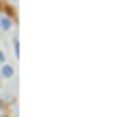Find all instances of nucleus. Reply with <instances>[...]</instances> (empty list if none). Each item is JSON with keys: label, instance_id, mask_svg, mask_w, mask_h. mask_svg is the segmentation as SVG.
Segmentation results:
<instances>
[{"label": "nucleus", "instance_id": "nucleus-1", "mask_svg": "<svg viewBox=\"0 0 130 117\" xmlns=\"http://www.w3.org/2000/svg\"><path fill=\"white\" fill-rule=\"evenodd\" d=\"M0 78L13 80V78H15V67L9 65V63H2V65H0Z\"/></svg>", "mask_w": 130, "mask_h": 117}, {"label": "nucleus", "instance_id": "nucleus-2", "mask_svg": "<svg viewBox=\"0 0 130 117\" xmlns=\"http://www.w3.org/2000/svg\"><path fill=\"white\" fill-rule=\"evenodd\" d=\"M11 28H13V22H11L9 18H5V15H0V30H11Z\"/></svg>", "mask_w": 130, "mask_h": 117}, {"label": "nucleus", "instance_id": "nucleus-3", "mask_svg": "<svg viewBox=\"0 0 130 117\" xmlns=\"http://www.w3.org/2000/svg\"><path fill=\"white\" fill-rule=\"evenodd\" d=\"M11 46H13V56H15V59H20V37H18V35L11 37Z\"/></svg>", "mask_w": 130, "mask_h": 117}, {"label": "nucleus", "instance_id": "nucleus-4", "mask_svg": "<svg viewBox=\"0 0 130 117\" xmlns=\"http://www.w3.org/2000/svg\"><path fill=\"white\" fill-rule=\"evenodd\" d=\"M2 63H7V54H5V50L0 48V65H2Z\"/></svg>", "mask_w": 130, "mask_h": 117}, {"label": "nucleus", "instance_id": "nucleus-5", "mask_svg": "<svg viewBox=\"0 0 130 117\" xmlns=\"http://www.w3.org/2000/svg\"><path fill=\"white\" fill-rule=\"evenodd\" d=\"M5 111H7V102L0 98V113H5Z\"/></svg>", "mask_w": 130, "mask_h": 117}, {"label": "nucleus", "instance_id": "nucleus-6", "mask_svg": "<svg viewBox=\"0 0 130 117\" xmlns=\"http://www.w3.org/2000/svg\"><path fill=\"white\" fill-rule=\"evenodd\" d=\"M0 117H9V113H7V111H5V113H0Z\"/></svg>", "mask_w": 130, "mask_h": 117}, {"label": "nucleus", "instance_id": "nucleus-7", "mask_svg": "<svg viewBox=\"0 0 130 117\" xmlns=\"http://www.w3.org/2000/svg\"><path fill=\"white\" fill-rule=\"evenodd\" d=\"M9 2H11V5H18V0H9Z\"/></svg>", "mask_w": 130, "mask_h": 117}, {"label": "nucleus", "instance_id": "nucleus-8", "mask_svg": "<svg viewBox=\"0 0 130 117\" xmlns=\"http://www.w3.org/2000/svg\"><path fill=\"white\" fill-rule=\"evenodd\" d=\"M0 2H9V0H0Z\"/></svg>", "mask_w": 130, "mask_h": 117}, {"label": "nucleus", "instance_id": "nucleus-9", "mask_svg": "<svg viewBox=\"0 0 130 117\" xmlns=\"http://www.w3.org/2000/svg\"><path fill=\"white\" fill-rule=\"evenodd\" d=\"M0 9H2V2H0Z\"/></svg>", "mask_w": 130, "mask_h": 117}]
</instances>
